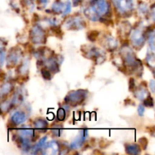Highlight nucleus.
Instances as JSON below:
<instances>
[{
	"mask_svg": "<svg viewBox=\"0 0 155 155\" xmlns=\"http://www.w3.org/2000/svg\"><path fill=\"white\" fill-rule=\"evenodd\" d=\"M38 2H39V3H40V4L44 5L48 2V0H38Z\"/></svg>",
	"mask_w": 155,
	"mask_h": 155,
	"instance_id": "nucleus-31",
	"label": "nucleus"
},
{
	"mask_svg": "<svg viewBox=\"0 0 155 155\" xmlns=\"http://www.w3.org/2000/svg\"><path fill=\"white\" fill-rule=\"evenodd\" d=\"M61 133V129L59 127H54L51 130V134L54 136H57V137H58L60 136Z\"/></svg>",
	"mask_w": 155,
	"mask_h": 155,
	"instance_id": "nucleus-22",
	"label": "nucleus"
},
{
	"mask_svg": "<svg viewBox=\"0 0 155 155\" xmlns=\"http://www.w3.org/2000/svg\"><path fill=\"white\" fill-rule=\"evenodd\" d=\"M125 148L129 154H138L140 153V148L136 144H126Z\"/></svg>",
	"mask_w": 155,
	"mask_h": 155,
	"instance_id": "nucleus-13",
	"label": "nucleus"
},
{
	"mask_svg": "<svg viewBox=\"0 0 155 155\" xmlns=\"http://www.w3.org/2000/svg\"><path fill=\"white\" fill-rule=\"evenodd\" d=\"M144 112H145V106L143 104H140L138 107V113L140 116H143Z\"/></svg>",
	"mask_w": 155,
	"mask_h": 155,
	"instance_id": "nucleus-25",
	"label": "nucleus"
},
{
	"mask_svg": "<svg viewBox=\"0 0 155 155\" xmlns=\"http://www.w3.org/2000/svg\"><path fill=\"white\" fill-rule=\"evenodd\" d=\"M5 61V51L0 50V67L2 66Z\"/></svg>",
	"mask_w": 155,
	"mask_h": 155,
	"instance_id": "nucleus-26",
	"label": "nucleus"
},
{
	"mask_svg": "<svg viewBox=\"0 0 155 155\" xmlns=\"http://www.w3.org/2000/svg\"><path fill=\"white\" fill-rule=\"evenodd\" d=\"M118 12L121 14H127L133 8V0H112Z\"/></svg>",
	"mask_w": 155,
	"mask_h": 155,
	"instance_id": "nucleus-4",
	"label": "nucleus"
},
{
	"mask_svg": "<svg viewBox=\"0 0 155 155\" xmlns=\"http://www.w3.org/2000/svg\"><path fill=\"white\" fill-rule=\"evenodd\" d=\"M130 39L133 45L136 48H142L145 43V35L139 29H135L133 30Z\"/></svg>",
	"mask_w": 155,
	"mask_h": 155,
	"instance_id": "nucleus-5",
	"label": "nucleus"
},
{
	"mask_svg": "<svg viewBox=\"0 0 155 155\" xmlns=\"http://www.w3.org/2000/svg\"><path fill=\"white\" fill-rule=\"evenodd\" d=\"M89 8L98 17H105L110 13V4L107 0H91Z\"/></svg>",
	"mask_w": 155,
	"mask_h": 155,
	"instance_id": "nucleus-1",
	"label": "nucleus"
},
{
	"mask_svg": "<svg viewBox=\"0 0 155 155\" xmlns=\"http://www.w3.org/2000/svg\"><path fill=\"white\" fill-rule=\"evenodd\" d=\"M147 90L144 87H139L136 90V92H135V95H136V97L137 98H139V99L140 100H142L144 99V98H145V96L147 95Z\"/></svg>",
	"mask_w": 155,
	"mask_h": 155,
	"instance_id": "nucleus-16",
	"label": "nucleus"
},
{
	"mask_svg": "<svg viewBox=\"0 0 155 155\" xmlns=\"http://www.w3.org/2000/svg\"><path fill=\"white\" fill-rule=\"evenodd\" d=\"M44 153L45 154H57L58 152L59 149V145L57 142L55 141H51V142H48L45 145H44Z\"/></svg>",
	"mask_w": 155,
	"mask_h": 155,
	"instance_id": "nucleus-10",
	"label": "nucleus"
},
{
	"mask_svg": "<svg viewBox=\"0 0 155 155\" xmlns=\"http://www.w3.org/2000/svg\"><path fill=\"white\" fill-rule=\"evenodd\" d=\"M94 31H91L90 33H88V39H89V40L92 41V42H94L96 39V37L98 36V32H95V35H93Z\"/></svg>",
	"mask_w": 155,
	"mask_h": 155,
	"instance_id": "nucleus-24",
	"label": "nucleus"
},
{
	"mask_svg": "<svg viewBox=\"0 0 155 155\" xmlns=\"http://www.w3.org/2000/svg\"><path fill=\"white\" fill-rule=\"evenodd\" d=\"M88 136V133L87 130H81L79 133L78 136L74 139L72 142V143L71 144V146L70 148H73V149H76V148H78L82 146V145L83 144V142H85V140L86 139Z\"/></svg>",
	"mask_w": 155,
	"mask_h": 155,
	"instance_id": "nucleus-8",
	"label": "nucleus"
},
{
	"mask_svg": "<svg viewBox=\"0 0 155 155\" xmlns=\"http://www.w3.org/2000/svg\"><path fill=\"white\" fill-rule=\"evenodd\" d=\"M25 2V3L27 5H31L33 4V2H34V0H24Z\"/></svg>",
	"mask_w": 155,
	"mask_h": 155,
	"instance_id": "nucleus-30",
	"label": "nucleus"
},
{
	"mask_svg": "<svg viewBox=\"0 0 155 155\" xmlns=\"http://www.w3.org/2000/svg\"><path fill=\"white\" fill-rule=\"evenodd\" d=\"M71 2L68 1V2H67V4L64 5V8L63 14L64 15H66V14L69 13V12H71Z\"/></svg>",
	"mask_w": 155,
	"mask_h": 155,
	"instance_id": "nucleus-23",
	"label": "nucleus"
},
{
	"mask_svg": "<svg viewBox=\"0 0 155 155\" xmlns=\"http://www.w3.org/2000/svg\"><path fill=\"white\" fill-rule=\"evenodd\" d=\"M105 45H107V48H114L117 47V42L114 38L107 37L105 39Z\"/></svg>",
	"mask_w": 155,
	"mask_h": 155,
	"instance_id": "nucleus-17",
	"label": "nucleus"
},
{
	"mask_svg": "<svg viewBox=\"0 0 155 155\" xmlns=\"http://www.w3.org/2000/svg\"><path fill=\"white\" fill-rule=\"evenodd\" d=\"M136 87V84H135V80L133 78H131L130 80V90H133L134 88Z\"/></svg>",
	"mask_w": 155,
	"mask_h": 155,
	"instance_id": "nucleus-27",
	"label": "nucleus"
},
{
	"mask_svg": "<svg viewBox=\"0 0 155 155\" xmlns=\"http://www.w3.org/2000/svg\"><path fill=\"white\" fill-rule=\"evenodd\" d=\"M41 74H42V77H43L45 80H49L51 79V71H49V70L48 69V68H42V70H41Z\"/></svg>",
	"mask_w": 155,
	"mask_h": 155,
	"instance_id": "nucleus-18",
	"label": "nucleus"
},
{
	"mask_svg": "<svg viewBox=\"0 0 155 155\" xmlns=\"http://www.w3.org/2000/svg\"><path fill=\"white\" fill-rule=\"evenodd\" d=\"M33 127L36 130H39V132L44 133L46 131L47 128H48V123L42 118H38L33 122Z\"/></svg>",
	"mask_w": 155,
	"mask_h": 155,
	"instance_id": "nucleus-11",
	"label": "nucleus"
},
{
	"mask_svg": "<svg viewBox=\"0 0 155 155\" xmlns=\"http://www.w3.org/2000/svg\"><path fill=\"white\" fill-rule=\"evenodd\" d=\"M30 39L33 42L36 44L43 43L45 42V33L43 29L39 26H34L31 29L30 33Z\"/></svg>",
	"mask_w": 155,
	"mask_h": 155,
	"instance_id": "nucleus-3",
	"label": "nucleus"
},
{
	"mask_svg": "<svg viewBox=\"0 0 155 155\" xmlns=\"http://www.w3.org/2000/svg\"><path fill=\"white\" fill-rule=\"evenodd\" d=\"M66 27L69 30H77L83 28L85 26V21L80 17H73L70 18L66 21Z\"/></svg>",
	"mask_w": 155,
	"mask_h": 155,
	"instance_id": "nucleus-6",
	"label": "nucleus"
},
{
	"mask_svg": "<svg viewBox=\"0 0 155 155\" xmlns=\"http://www.w3.org/2000/svg\"><path fill=\"white\" fill-rule=\"evenodd\" d=\"M86 97V92L84 90L72 91L65 98L64 101L67 104L71 106H76L81 104Z\"/></svg>",
	"mask_w": 155,
	"mask_h": 155,
	"instance_id": "nucleus-2",
	"label": "nucleus"
},
{
	"mask_svg": "<svg viewBox=\"0 0 155 155\" xmlns=\"http://www.w3.org/2000/svg\"><path fill=\"white\" fill-rule=\"evenodd\" d=\"M58 119L60 121H63L65 120L66 117V110L63 108V107H60L58 110Z\"/></svg>",
	"mask_w": 155,
	"mask_h": 155,
	"instance_id": "nucleus-20",
	"label": "nucleus"
},
{
	"mask_svg": "<svg viewBox=\"0 0 155 155\" xmlns=\"http://www.w3.org/2000/svg\"><path fill=\"white\" fill-rule=\"evenodd\" d=\"M64 8V4L61 0H55L51 6V10L55 13L62 12Z\"/></svg>",
	"mask_w": 155,
	"mask_h": 155,
	"instance_id": "nucleus-15",
	"label": "nucleus"
},
{
	"mask_svg": "<svg viewBox=\"0 0 155 155\" xmlns=\"http://www.w3.org/2000/svg\"><path fill=\"white\" fill-rule=\"evenodd\" d=\"M143 105L145 107H152L154 106V101H153V98L151 96H148L146 99L144 100Z\"/></svg>",
	"mask_w": 155,
	"mask_h": 155,
	"instance_id": "nucleus-21",
	"label": "nucleus"
},
{
	"mask_svg": "<svg viewBox=\"0 0 155 155\" xmlns=\"http://www.w3.org/2000/svg\"><path fill=\"white\" fill-rule=\"evenodd\" d=\"M25 120L26 114L23 111H16L12 114V117H11V123L15 126L21 124Z\"/></svg>",
	"mask_w": 155,
	"mask_h": 155,
	"instance_id": "nucleus-9",
	"label": "nucleus"
},
{
	"mask_svg": "<svg viewBox=\"0 0 155 155\" xmlns=\"http://www.w3.org/2000/svg\"><path fill=\"white\" fill-rule=\"evenodd\" d=\"M83 0H73V4H74V6H77L82 2Z\"/></svg>",
	"mask_w": 155,
	"mask_h": 155,
	"instance_id": "nucleus-29",
	"label": "nucleus"
},
{
	"mask_svg": "<svg viewBox=\"0 0 155 155\" xmlns=\"http://www.w3.org/2000/svg\"><path fill=\"white\" fill-rule=\"evenodd\" d=\"M13 89V85L11 83H5L2 86V87L0 88V95H2V97L7 96L9 93L11 92V91Z\"/></svg>",
	"mask_w": 155,
	"mask_h": 155,
	"instance_id": "nucleus-14",
	"label": "nucleus"
},
{
	"mask_svg": "<svg viewBox=\"0 0 155 155\" xmlns=\"http://www.w3.org/2000/svg\"><path fill=\"white\" fill-rule=\"evenodd\" d=\"M149 87L151 89V90L152 91V92H154V80H151V83H149Z\"/></svg>",
	"mask_w": 155,
	"mask_h": 155,
	"instance_id": "nucleus-28",
	"label": "nucleus"
},
{
	"mask_svg": "<svg viewBox=\"0 0 155 155\" xmlns=\"http://www.w3.org/2000/svg\"><path fill=\"white\" fill-rule=\"evenodd\" d=\"M21 57V50L18 48H12L11 51L9 52L8 56L7 58L8 65L14 67L18 63L19 60Z\"/></svg>",
	"mask_w": 155,
	"mask_h": 155,
	"instance_id": "nucleus-7",
	"label": "nucleus"
},
{
	"mask_svg": "<svg viewBox=\"0 0 155 155\" xmlns=\"http://www.w3.org/2000/svg\"><path fill=\"white\" fill-rule=\"evenodd\" d=\"M46 139H47L46 137H43L42 139H41L39 141V142L36 144V146H35V148H33V153H36V151H39V149H41V148H42V147L45 145V142H46Z\"/></svg>",
	"mask_w": 155,
	"mask_h": 155,
	"instance_id": "nucleus-19",
	"label": "nucleus"
},
{
	"mask_svg": "<svg viewBox=\"0 0 155 155\" xmlns=\"http://www.w3.org/2000/svg\"><path fill=\"white\" fill-rule=\"evenodd\" d=\"M18 136L31 140L34 136V130L31 129H22L18 130Z\"/></svg>",
	"mask_w": 155,
	"mask_h": 155,
	"instance_id": "nucleus-12",
	"label": "nucleus"
}]
</instances>
